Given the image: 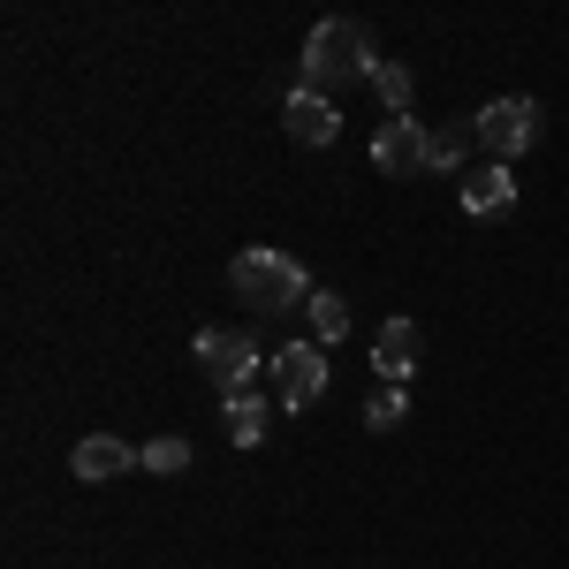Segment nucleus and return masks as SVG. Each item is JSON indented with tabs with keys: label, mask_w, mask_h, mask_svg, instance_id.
I'll list each match as a JSON object with an SVG mask.
<instances>
[{
	"label": "nucleus",
	"mask_w": 569,
	"mask_h": 569,
	"mask_svg": "<svg viewBox=\"0 0 569 569\" xmlns=\"http://www.w3.org/2000/svg\"><path fill=\"white\" fill-rule=\"evenodd\" d=\"M137 463V448L130 440H114V433H91V440H77V456H69V471L84 486H107V479H122Z\"/></svg>",
	"instance_id": "10"
},
{
	"label": "nucleus",
	"mask_w": 569,
	"mask_h": 569,
	"mask_svg": "<svg viewBox=\"0 0 569 569\" xmlns=\"http://www.w3.org/2000/svg\"><path fill=\"white\" fill-rule=\"evenodd\" d=\"M471 122H479V144L501 160V168H509L517 152H531V144H539V122H547V114H539V99H493V107H479V114H471Z\"/></svg>",
	"instance_id": "4"
},
{
	"label": "nucleus",
	"mask_w": 569,
	"mask_h": 569,
	"mask_svg": "<svg viewBox=\"0 0 569 569\" xmlns=\"http://www.w3.org/2000/svg\"><path fill=\"white\" fill-rule=\"evenodd\" d=\"M137 463H144L152 479H176V471H190V440H182V433L144 440V448H137Z\"/></svg>",
	"instance_id": "13"
},
{
	"label": "nucleus",
	"mask_w": 569,
	"mask_h": 569,
	"mask_svg": "<svg viewBox=\"0 0 569 569\" xmlns=\"http://www.w3.org/2000/svg\"><path fill=\"white\" fill-rule=\"evenodd\" d=\"M402 418H410V388H380L365 402V426H372V433H395Z\"/></svg>",
	"instance_id": "16"
},
{
	"label": "nucleus",
	"mask_w": 569,
	"mask_h": 569,
	"mask_svg": "<svg viewBox=\"0 0 569 569\" xmlns=\"http://www.w3.org/2000/svg\"><path fill=\"white\" fill-rule=\"evenodd\" d=\"M281 130L297 137V144H335V130H342V114H335V107H327V91H289V99H281Z\"/></svg>",
	"instance_id": "8"
},
{
	"label": "nucleus",
	"mask_w": 569,
	"mask_h": 569,
	"mask_svg": "<svg viewBox=\"0 0 569 569\" xmlns=\"http://www.w3.org/2000/svg\"><path fill=\"white\" fill-rule=\"evenodd\" d=\"M319 395H327V350L319 342H289L273 357V402L281 410H311Z\"/></svg>",
	"instance_id": "5"
},
{
	"label": "nucleus",
	"mask_w": 569,
	"mask_h": 569,
	"mask_svg": "<svg viewBox=\"0 0 569 569\" xmlns=\"http://www.w3.org/2000/svg\"><path fill=\"white\" fill-rule=\"evenodd\" d=\"M456 198H463V213H471V220H501V213H517V176H509L501 160H486V168L463 176Z\"/></svg>",
	"instance_id": "7"
},
{
	"label": "nucleus",
	"mask_w": 569,
	"mask_h": 569,
	"mask_svg": "<svg viewBox=\"0 0 569 569\" xmlns=\"http://www.w3.org/2000/svg\"><path fill=\"white\" fill-rule=\"evenodd\" d=\"M220 426H228L236 448H259L266 426H273V402H266V395H228V402H220Z\"/></svg>",
	"instance_id": "11"
},
{
	"label": "nucleus",
	"mask_w": 569,
	"mask_h": 569,
	"mask_svg": "<svg viewBox=\"0 0 569 569\" xmlns=\"http://www.w3.org/2000/svg\"><path fill=\"white\" fill-rule=\"evenodd\" d=\"M426 137L433 130H418L410 114H402V122H380V137H372V168L395 176V182H410L418 168H426Z\"/></svg>",
	"instance_id": "6"
},
{
	"label": "nucleus",
	"mask_w": 569,
	"mask_h": 569,
	"mask_svg": "<svg viewBox=\"0 0 569 569\" xmlns=\"http://www.w3.org/2000/svg\"><path fill=\"white\" fill-rule=\"evenodd\" d=\"M418 350H426V342H418V327H410V319H388V327L372 335V365H380V380H388V388H410Z\"/></svg>",
	"instance_id": "9"
},
{
	"label": "nucleus",
	"mask_w": 569,
	"mask_h": 569,
	"mask_svg": "<svg viewBox=\"0 0 569 569\" xmlns=\"http://www.w3.org/2000/svg\"><path fill=\"white\" fill-rule=\"evenodd\" d=\"M311 342L327 350V342H342L350 335V297H335V289H311Z\"/></svg>",
	"instance_id": "12"
},
{
	"label": "nucleus",
	"mask_w": 569,
	"mask_h": 569,
	"mask_svg": "<svg viewBox=\"0 0 569 569\" xmlns=\"http://www.w3.org/2000/svg\"><path fill=\"white\" fill-rule=\"evenodd\" d=\"M228 281H236L243 305H259V311L311 305V273H305V259H289V251H243V259L228 266Z\"/></svg>",
	"instance_id": "2"
},
{
	"label": "nucleus",
	"mask_w": 569,
	"mask_h": 569,
	"mask_svg": "<svg viewBox=\"0 0 569 569\" xmlns=\"http://www.w3.org/2000/svg\"><path fill=\"white\" fill-rule=\"evenodd\" d=\"M471 137H479V122H448V130H433L426 137V168H463Z\"/></svg>",
	"instance_id": "14"
},
{
	"label": "nucleus",
	"mask_w": 569,
	"mask_h": 569,
	"mask_svg": "<svg viewBox=\"0 0 569 569\" xmlns=\"http://www.w3.org/2000/svg\"><path fill=\"white\" fill-rule=\"evenodd\" d=\"M372 61H380V53H372V31H365L357 16H327L305 39V91H327L335 77H357V69L372 77Z\"/></svg>",
	"instance_id": "1"
},
{
	"label": "nucleus",
	"mask_w": 569,
	"mask_h": 569,
	"mask_svg": "<svg viewBox=\"0 0 569 569\" xmlns=\"http://www.w3.org/2000/svg\"><path fill=\"white\" fill-rule=\"evenodd\" d=\"M198 365H206V380H213L220 402H228V395H251V380H259L273 357H266L243 327H206V335H198Z\"/></svg>",
	"instance_id": "3"
},
{
	"label": "nucleus",
	"mask_w": 569,
	"mask_h": 569,
	"mask_svg": "<svg viewBox=\"0 0 569 569\" xmlns=\"http://www.w3.org/2000/svg\"><path fill=\"white\" fill-rule=\"evenodd\" d=\"M372 91H380V107H388L395 122H402V114H410V69H402V61H372Z\"/></svg>",
	"instance_id": "15"
}]
</instances>
